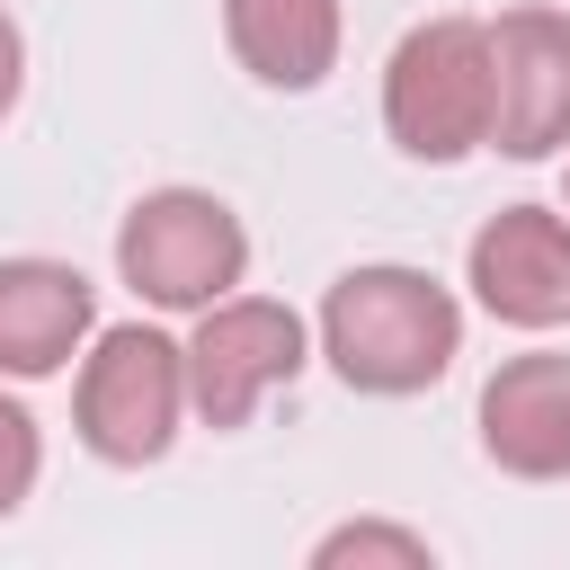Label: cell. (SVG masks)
I'll return each mask as SVG.
<instances>
[{
  "label": "cell",
  "instance_id": "6da1fadb",
  "mask_svg": "<svg viewBox=\"0 0 570 570\" xmlns=\"http://www.w3.org/2000/svg\"><path fill=\"white\" fill-rule=\"evenodd\" d=\"M312 347L330 356V374H338L347 392L410 401V392H428V383L454 374V356H463V303H454V285H436L428 267L374 258V267H347V276L321 294Z\"/></svg>",
  "mask_w": 570,
  "mask_h": 570
},
{
  "label": "cell",
  "instance_id": "7a4b0ae2",
  "mask_svg": "<svg viewBox=\"0 0 570 570\" xmlns=\"http://www.w3.org/2000/svg\"><path fill=\"white\" fill-rule=\"evenodd\" d=\"M490 18H419L392 62H383V134L401 160L454 169L472 151H490Z\"/></svg>",
  "mask_w": 570,
  "mask_h": 570
},
{
  "label": "cell",
  "instance_id": "3957f363",
  "mask_svg": "<svg viewBox=\"0 0 570 570\" xmlns=\"http://www.w3.org/2000/svg\"><path fill=\"white\" fill-rule=\"evenodd\" d=\"M187 338L151 330V321H116L89 338L80 356V383H71V428L98 463L116 472H142L178 445V419H187Z\"/></svg>",
  "mask_w": 570,
  "mask_h": 570
},
{
  "label": "cell",
  "instance_id": "277c9868",
  "mask_svg": "<svg viewBox=\"0 0 570 570\" xmlns=\"http://www.w3.org/2000/svg\"><path fill=\"white\" fill-rule=\"evenodd\" d=\"M116 276L151 303V312H205L223 294H240L249 276V232L214 187H151L134 196V214L116 223Z\"/></svg>",
  "mask_w": 570,
  "mask_h": 570
},
{
  "label": "cell",
  "instance_id": "5b68a950",
  "mask_svg": "<svg viewBox=\"0 0 570 570\" xmlns=\"http://www.w3.org/2000/svg\"><path fill=\"white\" fill-rule=\"evenodd\" d=\"M312 365V321L276 294H223L187 330V401L214 436L249 428L267 392H285Z\"/></svg>",
  "mask_w": 570,
  "mask_h": 570
},
{
  "label": "cell",
  "instance_id": "8992f818",
  "mask_svg": "<svg viewBox=\"0 0 570 570\" xmlns=\"http://www.w3.org/2000/svg\"><path fill=\"white\" fill-rule=\"evenodd\" d=\"M490 151L552 160L570 151V9H499L490 18Z\"/></svg>",
  "mask_w": 570,
  "mask_h": 570
},
{
  "label": "cell",
  "instance_id": "52a82bcc",
  "mask_svg": "<svg viewBox=\"0 0 570 570\" xmlns=\"http://www.w3.org/2000/svg\"><path fill=\"white\" fill-rule=\"evenodd\" d=\"M463 285L508 330H561L570 321V214L499 205L463 249Z\"/></svg>",
  "mask_w": 570,
  "mask_h": 570
},
{
  "label": "cell",
  "instance_id": "ba28073f",
  "mask_svg": "<svg viewBox=\"0 0 570 570\" xmlns=\"http://www.w3.org/2000/svg\"><path fill=\"white\" fill-rule=\"evenodd\" d=\"M98 338V285L71 258H0V374L45 383Z\"/></svg>",
  "mask_w": 570,
  "mask_h": 570
},
{
  "label": "cell",
  "instance_id": "9c48e42d",
  "mask_svg": "<svg viewBox=\"0 0 570 570\" xmlns=\"http://www.w3.org/2000/svg\"><path fill=\"white\" fill-rule=\"evenodd\" d=\"M481 454L508 481H570V356L534 347L481 383Z\"/></svg>",
  "mask_w": 570,
  "mask_h": 570
},
{
  "label": "cell",
  "instance_id": "30bf717a",
  "mask_svg": "<svg viewBox=\"0 0 570 570\" xmlns=\"http://www.w3.org/2000/svg\"><path fill=\"white\" fill-rule=\"evenodd\" d=\"M223 45L258 89L303 98V89H321L338 71L347 9L338 0H223Z\"/></svg>",
  "mask_w": 570,
  "mask_h": 570
},
{
  "label": "cell",
  "instance_id": "8fae6325",
  "mask_svg": "<svg viewBox=\"0 0 570 570\" xmlns=\"http://www.w3.org/2000/svg\"><path fill=\"white\" fill-rule=\"evenodd\" d=\"M436 570V543L428 534H410V525H383V517H356V525H330L321 543H312V570Z\"/></svg>",
  "mask_w": 570,
  "mask_h": 570
},
{
  "label": "cell",
  "instance_id": "7c38bea8",
  "mask_svg": "<svg viewBox=\"0 0 570 570\" xmlns=\"http://www.w3.org/2000/svg\"><path fill=\"white\" fill-rule=\"evenodd\" d=\"M36 472H45V428H36V410L18 392H0V517L27 508Z\"/></svg>",
  "mask_w": 570,
  "mask_h": 570
},
{
  "label": "cell",
  "instance_id": "4fadbf2b",
  "mask_svg": "<svg viewBox=\"0 0 570 570\" xmlns=\"http://www.w3.org/2000/svg\"><path fill=\"white\" fill-rule=\"evenodd\" d=\"M18 98H27V36H18V18L0 9V125H9Z\"/></svg>",
  "mask_w": 570,
  "mask_h": 570
},
{
  "label": "cell",
  "instance_id": "5bb4252c",
  "mask_svg": "<svg viewBox=\"0 0 570 570\" xmlns=\"http://www.w3.org/2000/svg\"><path fill=\"white\" fill-rule=\"evenodd\" d=\"M561 187H570V178H561Z\"/></svg>",
  "mask_w": 570,
  "mask_h": 570
}]
</instances>
